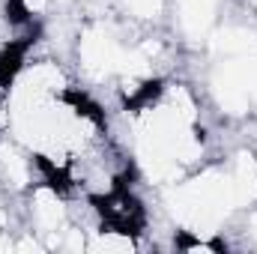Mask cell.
Instances as JSON below:
<instances>
[{"instance_id": "cell-1", "label": "cell", "mask_w": 257, "mask_h": 254, "mask_svg": "<svg viewBox=\"0 0 257 254\" xmlns=\"http://www.w3.org/2000/svg\"><path fill=\"white\" fill-rule=\"evenodd\" d=\"M162 200L174 227L192 236H221L224 227L242 212L224 162H203L197 171L165 186Z\"/></svg>"}, {"instance_id": "cell-2", "label": "cell", "mask_w": 257, "mask_h": 254, "mask_svg": "<svg viewBox=\"0 0 257 254\" xmlns=\"http://www.w3.org/2000/svg\"><path fill=\"white\" fill-rule=\"evenodd\" d=\"M165 12H171L174 33L180 36V42L203 48L209 33L221 21V0H168Z\"/></svg>"}, {"instance_id": "cell-3", "label": "cell", "mask_w": 257, "mask_h": 254, "mask_svg": "<svg viewBox=\"0 0 257 254\" xmlns=\"http://www.w3.org/2000/svg\"><path fill=\"white\" fill-rule=\"evenodd\" d=\"M42 177V168L36 162V156L21 147L15 138H3L0 141V186L9 194H27Z\"/></svg>"}, {"instance_id": "cell-4", "label": "cell", "mask_w": 257, "mask_h": 254, "mask_svg": "<svg viewBox=\"0 0 257 254\" xmlns=\"http://www.w3.org/2000/svg\"><path fill=\"white\" fill-rule=\"evenodd\" d=\"M120 6L126 9V15H132V18L150 21V18H159L168 9V0H120Z\"/></svg>"}, {"instance_id": "cell-5", "label": "cell", "mask_w": 257, "mask_h": 254, "mask_svg": "<svg viewBox=\"0 0 257 254\" xmlns=\"http://www.w3.org/2000/svg\"><path fill=\"white\" fill-rule=\"evenodd\" d=\"M242 215V245L245 248H251V251H257V203L251 206V209H245V212H239Z\"/></svg>"}]
</instances>
